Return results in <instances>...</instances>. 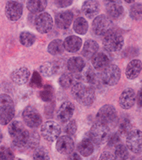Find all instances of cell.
Here are the masks:
<instances>
[{
	"mask_svg": "<svg viewBox=\"0 0 142 160\" xmlns=\"http://www.w3.org/2000/svg\"><path fill=\"white\" fill-rule=\"evenodd\" d=\"M120 78L121 70L117 65L109 64L102 72L101 79L106 85L114 86L119 82Z\"/></svg>",
	"mask_w": 142,
	"mask_h": 160,
	"instance_id": "cell-7",
	"label": "cell"
},
{
	"mask_svg": "<svg viewBox=\"0 0 142 160\" xmlns=\"http://www.w3.org/2000/svg\"><path fill=\"white\" fill-rule=\"evenodd\" d=\"M141 72V62L140 60H133L128 64L125 70V75L129 79H135Z\"/></svg>",
	"mask_w": 142,
	"mask_h": 160,
	"instance_id": "cell-23",
	"label": "cell"
},
{
	"mask_svg": "<svg viewBox=\"0 0 142 160\" xmlns=\"http://www.w3.org/2000/svg\"><path fill=\"white\" fill-rule=\"evenodd\" d=\"M127 148L135 153H141V131L139 129H133L126 136Z\"/></svg>",
	"mask_w": 142,
	"mask_h": 160,
	"instance_id": "cell-13",
	"label": "cell"
},
{
	"mask_svg": "<svg viewBox=\"0 0 142 160\" xmlns=\"http://www.w3.org/2000/svg\"><path fill=\"white\" fill-rule=\"evenodd\" d=\"M106 12L108 17L112 20H117L121 18L124 13V7L122 6L121 2L118 1H110L106 4Z\"/></svg>",
	"mask_w": 142,
	"mask_h": 160,
	"instance_id": "cell-19",
	"label": "cell"
},
{
	"mask_svg": "<svg viewBox=\"0 0 142 160\" xmlns=\"http://www.w3.org/2000/svg\"><path fill=\"white\" fill-rule=\"evenodd\" d=\"M77 151L84 157H89L94 152V146L89 139L82 140L77 145Z\"/></svg>",
	"mask_w": 142,
	"mask_h": 160,
	"instance_id": "cell-28",
	"label": "cell"
},
{
	"mask_svg": "<svg viewBox=\"0 0 142 160\" xmlns=\"http://www.w3.org/2000/svg\"><path fill=\"white\" fill-rule=\"evenodd\" d=\"M9 136L12 140V144L16 148H23L27 143L29 134L23 123L20 121H13L8 128Z\"/></svg>",
	"mask_w": 142,
	"mask_h": 160,
	"instance_id": "cell-1",
	"label": "cell"
},
{
	"mask_svg": "<svg viewBox=\"0 0 142 160\" xmlns=\"http://www.w3.org/2000/svg\"><path fill=\"white\" fill-rule=\"evenodd\" d=\"M59 83L63 89H69L74 85L76 82L75 76L71 73H64L59 78Z\"/></svg>",
	"mask_w": 142,
	"mask_h": 160,
	"instance_id": "cell-32",
	"label": "cell"
},
{
	"mask_svg": "<svg viewBox=\"0 0 142 160\" xmlns=\"http://www.w3.org/2000/svg\"><path fill=\"white\" fill-rule=\"evenodd\" d=\"M73 20V13L70 10L61 11L56 16V24L61 29H67L71 27Z\"/></svg>",
	"mask_w": 142,
	"mask_h": 160,
	"instance_id": "cell-18",
	"label": "cell"
},
{
	"mask_svg": "<svg viewBox=\"0 0 142 160\" xmlns=\"http://www.w3.org/2000/svg\"><path fill=\"white\" fill-rule=\"evenodd\" d=\"M114 157L117 160H127L129 158V152L127 148L122 143L116 145L114 147Z\"/></svg>",
	"mask_w": 142,
	"mask_h": 160,
	"instance_id": "cell-34",
	"label": "cell"
},
{
	"mask_svg": "<svg viewBox=\"0 0 142 160\" xmlns=\"http://www.w3.org/2000/svg\"><path fill=\"white\" fill-rule=\"evenodd\" d=\"M48 2L45 0H30L27 2V7L30 12L33 14H38L43 12L46 9Z\"/></svg>",
	"mask_w": 142,
	"mask_h": 160,
	"instance_id": "cell-27",
	"label": "cell"
},
{
	"mask_svg": "<svg viewBox=\"0 0 142 160\" xmlns=\"http://www.w3.org/2000/svg\"><path fill=\"white\" fill-rule=\"evenodd\" d=\"M102 43H103L104 49H106L107 51L118 52L124 46V39L122 34L119 33L118 32L109 30L104 35Z\"/></svg>",
	"mask_w": 142,
	"mask_h": 160,
	"instance_id": "cell-4",
	"label": "cell"
},
{
	"mask_svg": "<svg viewBox=\"0 0 142 160\" xmlns=\"http://www.w3.org/2000/svg\"><path fill=\"white\" fill-rule=\"evenodd\" d=\"M107 142H108L109 147L114 148L116 145L121 143L120 137H119V136H118L117 134H113L112 136L109 137L108 141H107Z\"/></svg>",
	"mask_w": 142,
	"mask_h": 160,
	"instance_id": "cell-43",
	"label": "cell"
},
{
	"mask_svg": "<svg viewBox=\"0 0 142 160\" xmlns=\"http://www.w3.org/2000/svg\"><path fill=\"white\" fill-rule=\"evenodd\" d=\"M30 86L35 89L37 88H41L43 86V80L41 78L40 74L38 73L37 71H34L32 76L31 82H30Z\"/></svg>",
	"mask_w": 142,
	"mask_h": 160,
	"instance_id": "cell-39",
	"label": "cell"
},
{
	"mask_svg": "<svg viewBox=\"0 0 142 160\" xmlns=\"http://www.w3.org/2000/svg\"><path fill=\"white\" fill-rule=\"evenodd\" d=\"M127 3H134V1H126Z\"/></svg>",
	"mask_w": 142,
	"mask_h": 160,
	"instance_id": "cell-49",
	"label": "cell"
},
{
	"mask_svg": "<svg viewBox=\"0 0 142 160\" xmlns=\"http://www.w3.org/2000/svg\"><path fill=\"white\" fill-rule=\"evenodd\" d=\"M36 41V36L29 32H22L20 34V42L26 47L32 46Z\"/></svg>",
	"mask_w": 142,
	"mask_h": 160,
	"instance_id": "cell-35",
	"label": "cell"
},
{
	"mask_svg": "<svg viewBox=\"0 0 142 160\" xmlns=\"http://www.w3.org/2000/svg\"><path fill=\"white\" fill-rule=\"evenodd\" d=\"M61 129L58 123L54 121H47L41 126V134L48 142H55L59 138Z\"/></svg>",
	"mask_w": 142,
	"mask_h": 160,
	"instance_id": "cell-9",
	"label": "cell"
},
{
	"mask_svg": "<svg viewBox=\"0 0 142 160\" xmlns=\"http://www.w3.org/2000/svg\"><path fill=\"white\" fill-rule=\"evenodd\" d=\"M130 16L134 20H140L141 18V3H135L130 8Z\"/></svg>",
	"mask_w": 142,
	"mask_h": 160,
	"instance_id": "cell-41",
	"label": "cell"
},
{
	"mask_svg": "<svg viewBox=\"0 0 142 160\" xmlns=\"http://www.w3.org/2000/svg\"><path fill=\"white\" fill-rule=\"evenodd\" d=\"M39 96L43 102H51L54 98V89L52 86L50 84L44 85L39 93Z\"/></svg>",
	"mask_w": 142,
	"mask_h": 160,
	"instance_id": "cell-36",
	"label": "cell"
},
{
	"mask_svg": "<svg viewBox=\"0 0 142 160\" xmlns=\"http://www.w3.org/2000/svg\"><path fill=\"white\" fill-rule=\"evenodd\" d=\"M33 160H50L49 152L44 148H37L33 153Z\"/></svg>",
	"mask_w": 142,
	"mask_h": 160,
	"instance_id": "cell-38",
	"label": "cell"
},
{
	"mask_svg": "<svg viewBox=\"0 0 142 160\" xmlns=\"http://www.w3.org/2000/svg\"><path fill=\"white\" fill-rule=\"evenodd\" d=\"M22 118L24 120L26 125L30 128H37L40 126L43 121L40 113L32 106H28L23 110Z\"/></svg>",
	"mask_w": 142,
	"mask_h": 160,
	"instance_id": "cell-8",
	"label": "cell"
},
{
	"mask_svg": "<svg viewBox=\"0 0 142 160\" xmlns=\"http://www.w3.org/2000/svg\"><path fill=\"white\" fill-rule=\"evenodd\" d=\"M30 71L28 70L27 68H20L16 69L11 73V79L15 83L18 84V85H22L27 83L30 78Z\"/></svg>",
	"mask_w": 142,
	"mask_h": 160,
	"instance_id": "cell-20",
	"label": "cell"
},
{
	"mask_svg": "<svg viewBox=\"0 0 142 160\" xmlns=\"http://www.w3.org/2000/svg\"><path fill=\"white\" fill-rule=\"evenodd\" d=\"M111 136L110 128L105 123L96 122L92 125L90 130V136L91 141L97 145H102L108 141Z\"/></svg>",
	"mask_w": 142,
	"mask_h": 160,
	"instance_id": "cell-5",
	"label": "cell"
},
{
	"mask_svg": "<svg viewBox=\"0 0 142 160\" xmlns=\"http://www.w3.org/2000/svg\"><path fill=\"white\" fill-rule=\"evenodd\" d=\"M2 140H3V133H2V130L0 129V143L2 142Z\"/></svg>",
	"mask_w": 142,
	"mask_h": 160,
	"instance_id": "cell-48",
	"label": "cell"
},
{
	"mask_svg": "<svg viewBox=\"0 0 142 160\" xmlns=\"http://www.w3.org/2000/svg\"><path fill=\"white\" fill-rule=\"evenodd\" d=\"M133 130L132 123L128 118H123L121 120L120 124L118 127V134L122 137H126Z\"/></svg>",
	"mask_w": 142,
	"mask_h": 160,
	"instance_id": "cell-33",
	"label": "cell"
},
{
	"mask_svg": "<svg viewBox=\"0 0 142 160\" xmlns=\"http://www.w3.org/2000/svg\"><path fill=\"white\" fill-rule=\"evenodd\" d=\"M98 50H99L98 43L95 40L88 39L84 43L83 48V56L87 59L92 58L96 53H98Z\"/></svg>",
	"mask_w": 142,
	"mask_h": 160,
	"instance_id": "cell-25",
	"label": "cell"
},
{
	"mask_svg": "<svg viewBox=\"0 0 142 160\" xmlns=\"http://www.w3.org/2000/svg\"><path fill=\"white\" fill-rule=\"evenodd\" d=\"M142 90L141 88L139 90V92H138V96H137V102H138V106H139V108H141V102H142Z\"/></svg>",
	"mask_w": 142,
	"mask_h": 160,
	"instance_id": "cell-46",
	"label": "cell"
},
{
	"mask_svg": "<svg viewBox=\"0 0 142 160\" xmlns=\"http://www.w3.org/2000/svg\"><path fill=\"white\" fill-rule=\"evenodd\" d=\"M80 79L85 83H93L96 78L95 72L90 66H84L83 70L80 72L79 74Z\"/></svg>",
	"mask_w": 142,
	"mask_h": 160,
	"instance_id": "cell-29",
	"label": "cell"
},
{
	"mask_svg": "<svg viewBox=\"0 0 142 160\" xmlns=\"http://www.w3.org/2000/svg\"><path fill=\"white\" fill-rule=\"evenodd\" d=\"M64 46L61 39H55L51 41L48 46V51L52 56H59L64 52Z\"/></svg>",
	"mask_w": 142,
	"mask_h": 160,
	"instance_id": "cell-31",
	"label": "cell"
},
{
	"mask_svg": "<svg viewBox=\"0 0 142 160\" xmlns=\"http://www.w3.org/2000/svg\"><path fill=\"white\" fill-rule=\"evenodd\" d=\"M89 29L88 22L84 17H77L73 23V30L79 35H85Z\"/></svg>",
	"mask_w": 142,
	"mask_h": 160,
	"instance_id": "cell-30",
	"label": "cell"
},
{
	"mask_svg": "<svg viewBox=\"0 0 142 160\" xmlns=\"http://www.w3.org/2000/svg\"><path fill=\"white\" fill-rule=\"evenodd\" d=\"M82 11L86 17L92 19L95 17L100 12V5L96 1H85L82 6Z\"/></svg>",
	"mask_w": 142,
	"mask_h": 160,
	"instance_id": "cell-22",
	"label": "cell"
},
{
	"mask_svg": "<svg viewBox=\"0 0 142 160\" xmlns=\"http://www.w3.org/2000/svg\"><path fill=\"white\" fill-rule=\"evenodd\" d=\"M75 107L71 102H64L57 112V118L61 123H66L72 118L74 113Z\"/></svg>",
	"mask_w": 142,
	"mask_h": 160,
	"instance_id": "cell-15",
	"label": "cell"
},
{
	"mask_svg": "<svg viewBox=\"0 0 142 160\" xmlns=\"http://www.w3.org/2000/svg\"><path fill=\"white\" fill-rule=\"evenodd\" d=\"M91 63L93 65V68L96 70H101L105 68L110 63L108 56H106V54L103 52L96 53L95 56L92 57Z\"/></svg>",
	"mask_w": 142,
	"mask_h": 160,
	"instance_id": "cell-24",
	"label": "cell"
},
{
	"mask_svg": "<svg viewBox=\"0 0 142 160\" xmlns=\"http://www.w3.org/2000/svg\"><path fill=\"white\" fill-rule=\"evenodd\" d=\"M96 118L99 122L105 123L108 127H114L117 122V110L111 105H105L100 109L96 115Z\"/></svg>",
	"mask_w": 142,
	"mask_h": 160,
	"instance_id": "cell-6",
	"label": "cell"
},
{
	"mask_svg": "<svg viewBox=\"0 0 142 160\" xmlns=\"http://www.w3.org/2000/svg\"><path fill=\"white\" fill-rule=\"evenodd\" d=\"M77 122L75 121L74 119H70L67 122V123L66 124L65 126V133L67 135V136H73L75 135V133L77 131Z\"/></svg>",
	"mask_w": 142,
	"mask_h": 160,
	"instance_id": "cell-40",
	"label": "cell"
},
{
	"mask_svg": "<svg viewBox=\"0 0 142 160\" xmlns=\"http://www.w3.org/2000/svg\"><path fill=\"white\" fill-rule=\"evenodd\" d=\"M74 149V142L69 136L59 137L56 142V150L63 155H67L72 152Z\"/></svg>",
	"mask_w": 142,
	"mask_h": 160,
	"instance_id": "cell-16",
	"label": "cell"
},
{
	"mask_svg": "<svg viewBox=\"0 0 142 160\" xmlns=\"http://www.w3.org/2000/svg\"><path fill=\"white\" fill-rule=\"evenodd\" d=\"M70 160H82V158L79 156V154L77 153V152H73L71 153V155L70 156Z\"/></svg>",
	"mask_w": 142,
	"mask_h": 160,
	"instance_id": "cell-47",
	"label": "cell"
},
{
	"mask_svg": "<svg viewBox=\"0 0 142 160\" xmlns=\"http://www.w3.org/2000/svg\"><path fill=\"white\" fill-rule=\"evenodd\" d=\"M17 160H22V158H18V159H17Z\"/></svg>",
	"mask_w": 142,
	"mask_h": 160,
	"instance_id": "cell-50",
	"label": "cell"
},
{
	"mask_svg": "<svg viewBox=\"0 0 142 160\" xmlns=\"http://www.w3.org/2000/svg\"><path fill=\"white\" fill-rule=\"evenodd\" d=\"M34 25L39 33H48L53 28V19L49 13H41L35 19Z\"/></svg>",
	"mask_w": 142,
	"mask_h": 160,
	"instance_id": "cell-12",
	"label": "cell"
},
{
	"mask_svg": "<svg viewBox=\"0 0 142 160\" xmlns=\"http://www.w3.org/2000/svg\"><path fill=\"white\" fill-rule=\"evenodd\" d=\"M15 116V104L6 94H0V124L6 125Z\"/></svg>",
	"mask_w": 142,
	"mask_h": 160,
	"instance_id": "cell-3",
	"label": "cell"
},
{
	"mask_svg": "<svg viewBox=\"0 0 142 160\" xmlns=\"http://www.w3.org/2000/svg\"><path fill=\"white\" fill-rule=\"evenodd\" d=\"M99 160H117L115 158L114 155L110 152H104L100 156Z\"/></svg>",
	"mask_w": 142,
	"mask_h": 160,
	"instance_id": "cell-44",
	"label": "cell"
},
{
	"mask_svg": "<svg viewBox=\"0 0 142 160\" xmlns=\"http://www.w3.org/2000/svg\"><path fill=\"white\" fill-rule=\"evenodd\" d=\"M82 39L77 36H69L63 42L64 49L70 53H76L80 49L82 46Z\"/></svg>",
	"mask_w": 142,
	"mask_h": 160,
	"instance_id": "cell-21",
	"label": "cell"
},
{
	"mask_svg": "<svg viewBox=\"0 0 142 160\" xmlns=\"http://www.w3.org/2000/svg\"><path fill=\"white\" fill-rule=\"evenodd\" d=\"M40 142V136L37 131H32L31 134H29V138L27 141V145L30 149H35L38 147Z\"/></svg>",
	"mask_w": 142,
	"mask_h": 160,
	"instance_id": "cell-37",
	"label": "cell"
},
{
	"mask_svg": "<svg viewBox=\"0 0 142 160\" xmlns=\"http://www.w3.org/2000/svg\"><path fill=\"white\" fill-rule=\"evenodd\" d=\"M56 5L58 8H66V7L70 6L72 1L71 0H64V1H56Z\"/></svg>",
	"mask_w": 142,
	"mask_h": 160,
	"instance_id": "cell-45",
	"label": "cell"
},
{
	"mask_svg": "<svg viewBox=\"0 0 142 160\" xmlns=\"http://www.w3.org/2000/svg\"><path fill=\"white\" fill-rule=\"evenodd\" d=\"M111 21L105 15H100L93 21L92 30L97 36L105 35L109 30H111Z\"/></svg>",
	"mask_w": 142,
	"mask_h": 160,
	"instance_id": "cell-10",
	"label": "cell"
},
{
	"mask_svg": "<svg viewBox=\"0 0 142 160\" xmlns=\"http://www.w3.org/2000/svg\"><path fill=\"white\" fill-rule=\"evenodd\" d=\"M84 66H85V63H84V59L78 56L71 57L66 63L68 70L71 72H80L84 68Z\"/></svg>",
	"mask_w": 142,
	"mask_h": 160,
	"instance_id": "cell-26",
	"label": "cell"
},
{
	"mask_svg": "<svg viewBox=\"0 0 142 160\" xmlns=\"http://www.w3.org/2000/svg\"><path fill=\"white\" fill-rule=\"evenodd\" d=\"M71 95L84 106H90L95 100V92L92 87L85 86L81 83H76L72 86Z\"/></svg>",
	"mask_w": 142,
	"mask_h": 160,
	"instance_id": "cell-2",
	"label": "cell"
},
{
	"mask_svg": "<svg viewBox=\"0 0 142 160\" xmlns=\"http://www.w3.org/2000/svg\"><path fill=\"white\" fill-rule=\"evenodd\" d=\"M135 102V92L131 88H127L122 92L119 97L121 108L125 110L130 109Z\"/></svg>",
	"mask_w": 142,
	"mask_h": 160,
	"instance_id": "cell-17",
	"label": "cell"
},
{
	"mask_svg": "<svg viewBox=\"0 0 142 160\" xmlns=\"http://www.w3.org/2000/svg\"><path fill=\"white\" fill-rule=\"evenodd\" d=\"M23 12L22 3L17 1H9L5 6L6 17L11 22H16L21 18Z\"/></svg>",
	"mask_w": 142,
	"mask_h": 160,
	"instance_id": "cell-14",
	"label": "cell"
},
{
	"mask_svg": "<svg viewBox=\"0 0 142 160\" xmlns=\"http://www.w3.org/2000/svg\"><path fill=\"white\" fill-rule=\"evenodd\" d=\"M66 68V63L61 60L49 62L44 63L39 68V72L44 77H52L54 75L61 72Z\"/></svg>",
	"mask_w": 142,
	"mask_h": 160,
	"instance_id": "cell-11",
	"label": "cell"
},
{
	"mask_svg": "<svg viewBox=\"0 0 142 160\" xmlns=\"http://www.w3.org/2000/svg\"><path fill=\"white\" fill-rule=\"evenodd\" d=\"M15 159V156L13 152L8 148H1L0 150V160H14Z\"/></svg>",
	"mask_w": 142,
	"mask_h": 160,
	"instance_id": "cell-42",
	"label": "cell"
}]
</instances>
